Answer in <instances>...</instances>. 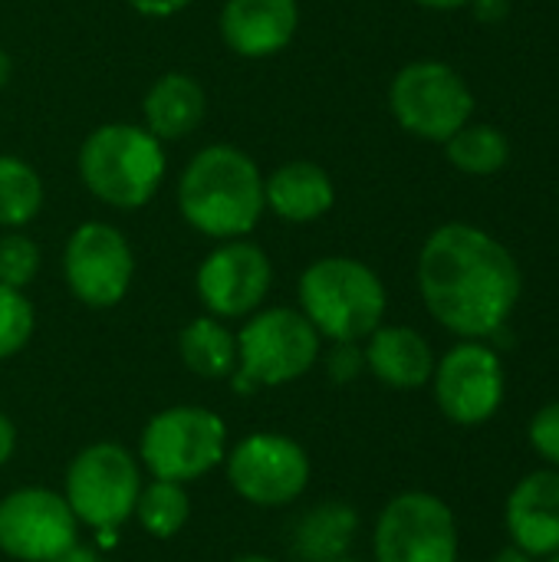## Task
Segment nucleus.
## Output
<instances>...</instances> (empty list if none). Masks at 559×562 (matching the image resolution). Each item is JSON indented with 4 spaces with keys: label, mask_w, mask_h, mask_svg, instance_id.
<instances>
[{
    "label": "nucleus",
    "mask_w": 559,
    "mask_h": 562,
    "mask_svg": "<svg viewBox=\"0 0 559 562\" xmlns=\"http://www.w3.org/2000/svg\"><path fill=\"white\" fill-rule=\"evenodd\" d=\"M418 293L425 310L461 339H488L511 319L521 300L514 254L474 224H441L418 254Z\"/></svg>",
    "instance_id": "1"
},
{
    "label": "nucleus",
    "mask_w": 559,
    "mask_h": 562,
    "mask_svg": "<svg viewBox=\"0 0 559 562\" xmlns=\"http://www.w3.org/2000/svg\"><path fill=\"white\" fill-rule=\"evenodd\" d=\"M178 214L185 224L214 240H234L257 231L264 201V171L237 145L201 148L178 178Z\"/></svg>",
    "instance_id": "2"
},
{
    "label": "nucleus",
    "mask_w": 559,
    "mask_h": 562,
    "mask_svg": "<svg viewBox=\"0 0 559 562\" xmlns=\"http://www.w3.org/2000/svg\"><path fill=\"white\" fill-rule=\"evenodd\" d=\"M165 142L145 125L105 122L92 128L79 145V178L86 191L115 211L145 207L165 178Z\"/></svg>",
    "instance_id": "3"
},
{
    "label": "nucleus",
    "mask_w": 559,
    "mask_h": 562,
    "mask_svg": "<svg viewBox=\"0 0 559 562\" xmlns=\"http://www.w3.org/2000/svg\"><path fill=\"white\" fill-rule=\"evenodd\" d=\"M300 313L329 342H366L385 319V286L356 257H320L300 273Z\"/></svg>",
    "instance_id": "4"
},
{
    "label": "nucleus",
    "mask_w": 559,
    "mask_h": 562,
    "mask_svg": "<svg viewBox=\"0 0 559 562\" xmlns=\"http://www.w3.org/2000/svg\"><path fill=\"white\" fill-rule=\"evenodd\" d=\"M323 336L293 306H260L237 333V369L227 379L237 395L283 389L320 362Z\"/></svg>",
    "instance_id": "5"
},
{
    "label": "nucleus",
    "mask_w": 559,
    "mask_h": 562,
    "mask_svg": "<svg viewBox=\"0 0 559 562\" xmlns=\"http://www.w3.org/2000/svg\"><path fill=\"white\" fill-rule=\"evenodd\" d=\"M227 425L204 405H171L138 435V461L155 481L191 484L224 464Z\"/></svg>",
    "instance_id": "6"
},
{
    "label": "nucleus",
    "mask_w": 559,
    "mask_h": 562,
    "mask_svg": "<svg viewBox=\"0 0 559 562\" xmlns=\"http://www.w3.org/2000/svg\"><path fill=\"white\" fill-rule=\"evenodd\" d=\"M138 458L115 441H96L76 451L63 477V497L79 527L96 533H115L132 520L142 494Z\"/></svg>",
    "instance_id": "7"
},
{
    "label": "nucleus",
    "mask_w": 559,
    "mask_h": 562,
    "mask_svg": "<svg viewBox=\"0 0 559 562\" xmlns=\"http://www.w3.org/2000/svg\"><path fill=\"white\" fill-rule=\"evenodd\" d=\"M389 109L409 135L445 145L471 122L474 95L465 76L448 63L415 59L395 72L389 86Z\"/></svg>",
    "instance_id": "8"
},
{
    "label": "nucleus",
    "mask_w": 559,
    "mask_h": 562,
    "mask_svg": "<svg viewBox=\"0 0 559 562\" xmlns=\"http://www.w3.org/2000/svg\"><path fill=\"white\" fill-rule=\"evenodd\" d=\"M224 477L250 507L280 510L306 494L313 464L300 441L280 431H254L227 448Z\"/></svg>",
    "instance_id": "9"
},
{
    "label": "nucleus",
    "mask_w": 559,
    "mask_h": 562,
    "mask_svg": "<svg viewBox=\"0 0 559 562\" xmlns=\"http://www.w3.org/2000/svg\"><path fill=\"white\" fill-rule=\"evenodd\" d=\"M63 280L72 300L89 310L119 306L135 280V250L128 237L105 221L79 224L63 247Z\"/></svg>",
    "instance_id": "10"
},
{
    "label": "nucleus",
    "mask_w": 559,
    "mask_h": 562,
    "mask_svg": "<svg viewBox=\"0 0 559 562\" xmlns=\"http://www.w3.org/2000/svg\"><path fill=\"white\" fill-rule=\"evenodd\" d=\"M376 562H458V524L451 507L425 491L392 497L372 530Z\"/></svg>",
    "instance_id": "11"
},
{
    "label": "nucleus",
    "mask_w": 559,
    "mask_h": 562,
    "mask_svg": "<svg viewBox=\"0 0 559 562\" xmlns=\"http://www.w3.org/2000/svg\"><path fill=\"white\" fill-rule=\"evenodd\" d=\"M273 286V263L267 250L247 237L217 240L194 273V290L208 316L247 319L257 313Z\"/></svg>",
    "instance_id": "12"
},
{
    "label": "nucleus",
    "mask_w": 559,
    "mask_h": 562,
    "mask_svg": "<svg viewBox=\"0 0 559 562\" xmlns=\"http://www.w3.org/2000/svg\"><path fill=\"white\" fill-rule=\"evenodd\" d=\"M79 543V520L63 494L16 487L0 497V553L16 562H53Z\"/></svg>",
    "instance_id": "13"
},
{
    "label": "nucleus",
    "mask_w": 559,
    "mask_h": 562,
    "mask_svg": "<svg viewBox=\"0 0 559 562\" xmlns=\"http://www.w3.org/2000/svg\"><path fill=\"white\" fill-rule=\"evenodd\" d=\"M432 389L448 422L465 428L484 425L497 415L504 402L501 356L478 339H465L435 362Z\"/></svg>",
    "instance_id": "14"
},
{
    "label": "nucleus",
    "mask_w": 559,
    "mask_h": 562,
    "mask_svg": "<svg viewBox=\"0 0 559 562\" xmlns=\"http://www.w3.org/2000/svg\"><path fill=\"white\" fill-rule=\"evenodd\" d=\"M297 30V0H227L221 10V40L244 59H270L283 53Z\"/></svg>",
    "instance_id": "15"
},
{
    "label": "nucleus",
    "mask_w": 559,
    "mask_h": 562,
    "mask_svg": "<svg viewBox=\"0 0 559 562\" xmlns=\"http://www.w3.org/2000/svg\"><path fill=\"white\" fill-rule=\"evenodd\" d=\"M504 524L517 550L537 557L559 553V471L527 474L507 497Z\"/></svg>",
    "instance_id": "16"
},
{
    "label": "nucleus",
    "mask_w": 559,
    "mask_h": 562,
    "mask_svg": "<svg viewBox=\"0 0 559 562\" xmlns=\"http://www.w3.org/2000/svg\"><path fill=\"white\" fill-rule=\"evenodd\" d=\"M267 211L287 224H313L326 217L336 204V184L326 168L310 158L283 161L264 178Z\"/></svg>",
    "instance_id": "17"
},
{
    "label": "nucleus",
    "mask_w": 559,
    "mask_h": 562,
    "mask_svg": "<svg viewBox=\"0 0 559 562\" xmlns=\"http://www.w3.org/2000/svg\"><path fill=\"white\" fill-rule=\"evenodd\" d=\"M366 369L389 389L415 392L432 382L435 352L428 339L412 326H379L366 346Z\"/></svg>",
    "instance_id": "18"
},
{
    "label": "nucleus",
    "mask_w": 559,
    "mask_h": 562,
    "mask_svg": "<svg viewBox=\"0 0 559 562\" xmlns=\"http://www.w3.org/2000/svg\"><path fill=\"white\" fill-rule=\"evenodd\" d=\"M208 115V92L204 86L188 72H165L152 82L142 102L145 128L158 142H181Z\"/></svg>",
    "instance_id": "19"
},
{
    "label": "nucleus",
    "mask_w": 559,
    "mask_h": 562,
    "mask_svg": "<svg viewBox=\"0 0 559 562\" xmlns=\"http://www.w3.org/2000/svg\"><path fill=\"white\" fill-rule=\"evenodd\" d=\"M359 533L356 507L343 501H323L303 510L290 530V557L297 562H333L349 557Z\"/></svg>",
    "instance_id": "20"
},
{
    "label": "nucleus",
    "mask_w": 559,
    "mask_h": 562,
    "mask_svg": "<svg viewBox=\"0 0 559 562\" xmlns=\"http://www.w3.org/2000/svg\"><path fill=\"white\" fill-rule=\"evenodd\" d=\"M181 366L204 382H227L237 369V333L224 326V319L198 316L178 333Z\"/></svg>",
    "instance_id": "21"
},
{
    "label": "nucleus",
    "mask_w": 559,
    "mask_h": 562,
    "mask_svg": "<svg viewBox=\"0 0 559 562\" xmlns=\"http://www.w3.org/2000/svg\"><path fill=\"white\" fill-rule=\"evenodd\" d=\"M138 527L155 537V540H171L178 537L188 520H191V497L185 491V484L175 481H148L142 484V494L135 501V514Z\"/></svg>",
    "instance_id": "22"
},
{
    "label": "nucleus",
    "mask_w": 559,
    "mask_h": 562,
    "mask_svg": "<svg viewBox=\"0 0 559 562\" xmlns=\"http://www.w3.org/2000/svg\"><path fill=\"white\" fill-rule=\"evenodd\" d=\"M43 211V178L16 155H0V231H20Z\"/></svg>",
    "instance_id": "23"
},
{
    "label": "nucleus",
    "mask_w": 559,
    "mask_h": 562,
    "mask_svg": "<svg viewBox=\"0 0 559 562\" xmlns=\"http://www.w3.org/2000/svg\"><path fill=\"white\" fill-rule=\"evenodd\" d=\"M448 161L465 171V175H497L507 158H511V142L501 128L494 125H481V122H468L461 125L448 142H445Z\"/></svg>",
    "instance_id": "24"
},
{
    "label": "nucleus",
    "mask_w": 559,
    "mask_h": 562,
    "mask_svg": "<svg viewBox=\"0 0 559 562\" xmlns=\"http://www.w3.org/2000/svg\"><path fill=\"white\" fill-rule=\"evenodd\" d=\"M36 329V310L23 290L0 283V362L20 356Z\"/></svg>",
    "instance_id": "25"
},
{
    "label": "nucleus",
    "mask_w": 559,
    "mask_h": 562,
    "mask_svg": "<svg viewBox=\"0 0 559 562\" xmlns=\"http://www.w3.org/2000/svg\"><path fill=\"white\" fill-rule=\"evenodd\" d=\"M43 254L33 237L23 231H3L0 234V283L13 290H26L40 273Z\"/></svg>",
    "instance_id": "26"
},
{
    "label": "nucleus",
    "mask_w": 559,
    "mask_h": 562,
    "mask_svg": "<svg viewBox=\"0 0 559 562\" xmlns=\"http://www.w3.org/2000/svg\"><path fill=\"white\" fill-rule=\"evenodd\" d=\"M527 438H530V448H534L544 461H550V464H557L559 468V402L544 405V408L530 418Z\"/></svg>",
    "instance_id": "27"
},
{
    "label": "nucleus",
    "mask_w": 559,
    "mask_h": 562,
    "mask_svg": "<svg viewBox=\"0 0 559 562\" xmlns=\"http://www.w3.org/2000/svg\"><path fill=\"white\" fill-rule=\"evenodd\" d=\"M323 366H326V375L333 385H349L366 372V352L359 342H333Z\"/></svg>",
    "instance_id": "28"
},
{
    "label": "nucleus",
    "mask_w": 559,
    "mask_h": 562,
    "mask_svg": "<svg viewBox=\"0 0 559 562\" xmlns=\"http://www.w3.org/2000/svg\"><path fill=\"white\" fill-rule=\"evenodd\" d=\"M135 13L142 16H175L181 13L191 0H125Z\"/></svg>",
    "instance_id": "29"
},
{
    "label": "nucleus",
    "mask_w": 559,
    "mask_h": 562,
    "mask_svg": "<svg viewBox=\"0 0 559 562\" xmlns=\"http://www.w3.org/2000/svg\"><path fill=\"white\" fill-rule=\"evenodd\" d=\"M13 451H16V428H13V422L0 412V468L10 464Z\"/></svg>",
    "instance_id": "30"
},
{
    "label": "nucleus",
    "mask_w": 559,
    "mask_h": 562,
    "mask_svg": "<svg viewBox=\"0 0 559 562\" xmlns=\"http://www.w3.org/2000/svg\"><path fill=\"white\" fill-rule=\"evenodd\" d=\"M53 562H102V560H99V553H96L92 547H86V543H72L66 553H59Z\"/></svg>",
    "instance_id": "31"
},
{
    "label": "nucleus",
    "mask_w": 559,
    "mask_h": 562,
    "mask_svg": "<svg viewBox=\"0 0 559 562\" xmlns=\"http://www.w3.org/2000/svg\"><path fill=\"white\" fill-rule=\"evenodd\" d=\"M412 3H418V7H425V10H461V7H468L471 0H412Z\"/></svg>",
    "instance_id": "32"
},
{
    "label": "nucleus",
    "mask_w": 559,
    "mask_h": 562,
    "mask_svg": "<svg viewBox=\"0 0 559 562\" xmlns=\"http://www.w3.org/2000/svg\"><path fill=\"white\" fill-rule=\"evenodd\" d=\"M494 562H537L530 553H524V550H517V547H507V550H501Z\"/></svg>",
    "instance_id": "33"
},
{
    "label": "nucleus",
    "mask_w": 559,
    "mask_h": 562,
    "mask_svg": "<svg viewBox=\"0 0 559 562\" xmlns=\"http://www.w3.org/2000/svg\"><path fill=\"white\" fill-rule=\"evenodd\" d=\"M10 72H13V63H10V53L0 46V89L10 82Z\"/></svg>",
    "instance_id": "34"
},
{
    "label": "nucleus",
    "mask_w": 559,
    "mask_h": 562,
    "mask_svg": "<svg viewBox=\"0 0 559 562\" xmlns=\"http://www.w3.org/2000/svg\"><path fill=\"white\" fill-rule=\"evenodd\" d=\"M234 562H280V560H273V557H264V553H244V557H237Z\"/></svg>",
    "instance_id": "35"
},
{
    "label": "nucleus",
    "mask_w": 559,
    "mask_h": 562,
    "mask_svg": "<svg viewBox=\"0 0 559 562\" xmlns=\"http://www.w3.org/2000/svg\"><path fill=\"white\" fill-rule=\"evenodd\" d=\"M333 562H362V560H353V557H343V560H333Z\"/></svg>",
    "instance_id": "36"
},
{
    "label": "nucleus",
    "mask_w": 559,
    "mask_h": 562,
    "mask_svg": "<svg viewBox=\"0 0 559 562\" xmlns=\"http://www.w3.org/2000/svg\"><path fill=\"white\" fill-rule=\"evenodd\" d=\"M550 562H559V553H557V557H550Z\"/></svg>",
    "instance_id": "37"
}]
</instances>
